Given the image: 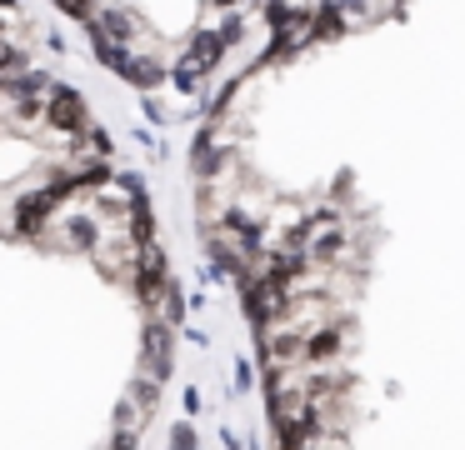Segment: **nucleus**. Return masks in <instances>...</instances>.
<instances>
[{"label": "nucleus", "instance_id": "nucleus-1", "mask_svg": "<svg viewBox=\"0 0 465 450\" xmlns=\"http://www.w3.org/2000/svg\"><path fill=\"white\" fill-rule=\"evenodd\" d=\"M51 130H85V105L71 85H45V105H41Z\"/></svg>", "mask_w": 465, "mask_h": 450}, {"label": "nucleus", "instance_id": "nucleus-2", "mask_svg": "<svg viewBox=\"0 0 465 450\" xmlns=\"http://www.w3.org/2000/svg\"><path fill=\"white\" fill-rule=\"evenodd\" d=\"M285 310H291V300H285V285H281V280L261 275L255 285H245V315H251L255 325H265V320L285 315Z\"/></svg>", "mask_w": 465, "mask_h": 450}, {"label": "nucleus", "instance_id": "nucleus-3", "mask_svg": "<svg viewBox=\"0 0 465 450\" xmlns=\"http://www.w3.org/2000/svg\"><path fill=\"white\" fill-rule=\"evenodd\" d=\"M141 375L165 380L171 375V325H145V365Z\"/></svg>", "mask_w": 465, "mask_h": 450}, {"label": "nucleus", "instance_id": "nucleus-4", "mask_svg": "<svg viewBox=\"0 0 465 450\" xmlns=\"http://www.w3.org/2000/svg\"><path fill=\"white\" fill-rule=\"evenodd\" d=\"M45 215H51V200L35 190V195H25L21 205H15V230H21V235H41Z\"/></svg>", "mask_w": 465, "mask_h": 450}, {"label": "nucleus", "instance_id": "nucleus-5", "mask_svg": "<svg viewBox=\"0 0 465 450\" xmlns=\"http://www.w3.org/2000/svg\"><path fill=\"white\" fill-rule=\"evenodd\" d=\"M301 355L305 360H335L341 355V330H315V335H301Z\"/></svg>", "mask_w": 465, "mask_h": 450}, {"label": "nucleus", "instance_id": "nucleus-6", "mask_svg": "<svg viewBox=\"0 0 465 450\" xmlns=\"http://www.w3.org/2000/svg\"><path fill=\"white\" fill-rule=\"evenodd\" d=\"M221 55H225V40L205 30V35H195V50H191V65H185V70H215V65H221Z\"/></svg>", "mask_w": 465, "mask_h": 450}, {"label": "nucleus", "instance_id": "nucleus-7", "mask_svg": "<svg viewBox=\"0 0 465 450\" xmlns=\"http://www.w3.org/2000/svg\"><path fill=\"white\" fill-rule=\"evenodd\" d=\"M305 265H311V260H305V255H295V250L285 245L281 255H271V265H265V275H271V280H281V285H291L295 275H305Z\"/></svg>", "mask_w": 465, "mask_h": 450}, {"label": "nucleus", "instance_id": "nucleus-8", "mask_svg": "<svg viewBox=\"0 0 465 450\" xmlns=\"http://www.w3.org/2000/svg\"><path fill=\"white\" fill-rule=\"evenodd\" d=\"M121 75L135 80L141 90H151V85H161V80H165V70L151 65V60H121Z\"/></svg>", "mask_w": 465, "mask_h": 450}, {"label": "nucleus", "instance_id": "nucleus-9", "mask_svg": "<svg viewBox=\"0 0 465 450\" xmlns=\"http://www.w3.org/2000/svg\"><path fill=\"white\" fill-rule=\"evenodd\" d=\"M65 240H71V250H91V245H95L91 215H71V220H65Z\"/></svg>", "mask_w": 465, "mask_h": 450}, {"label": "nucleus", "instance_id": "nucleus-10", "mask_svg": "<svg viewBox=\"0 0 465 450\" xmlns=\"http://www.w3.org/2000/svg\"><path fill=\"white\" fill-rule=\"evenodd\" d=\"M341 250H345L341 230H325V235H321V240H315V245H311V260H321V265H331V260L341 255Z\"/></svg>", "mask_w": 465, "mask_h": 450}, {"label": "nucleus", "instance_id": "nucleus-11", "mask_svg": "<svg viewBox=\"0 0 465 450\" xmlns=\"http://www.w3.org/2000/svg\"><path fill=\"white\" fill-rule=\"evenodd\" d=\"M311 35H315V40H325V35H341V10H335L331 0H325V10H321V15H315Z\"/></svg>", "mask_w": 465, "mask_h": 450}, {"label": "nucleus", "instance_id": "nucleus-12", "mask_svg": "<svg viewBox=\"0 0 465 450\" xmlns=\"http://www.w3.org/2000/svg\"><path fill=\"white\" fill-rule=\"evenodd\" d=\"M135 240H155V215L145 205H135Z\"/></svg>", "mask_w": 465, "mask_h": 450}, {"label": "nucleus", "instance_id": "nucleus-13", "mask_svg": "<svg viewBox=\"0 0 465 450\" xmlns=\"http://www.w3.org/2000/svg\"><path fill=\"white\" fill-rule=\"evenodd\" d=\"M25 65V55L15 45H5V40H0V70H21Z\"/></svg>", "mask_w": 465, "mask_h": 450}, {"label": "nucleus", "instance_id": "nucleus-14", "mask_svg": "<svg viewBox=\"0 0 465 450\" xmlns=\"http://www.w3.org/2000/svg\"><path fill=\"white\" fill-rule=\"evenodd\" d=\"M61 10H71L75 20H91V0H55Z\"/></svg>", "mask_w": 465, "mask_h": 450}, {"label": "nucleus", "instance_id": "nucleus-15", "mask_svg": "<svg viewBox=\"0 0 465 450\" xmlns=\"http://www.w3.org/2000/svg\"><path fill=\"white\" fill-rule=\"evenodd\" d=\"M215 5H231V0H215Z\"/></svg>", "mask_w": 465, "mask_h": 450}]
</instances>
